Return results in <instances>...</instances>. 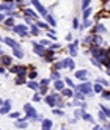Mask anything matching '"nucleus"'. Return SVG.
<instances>
[{
    "mask_svg": "<svg viewBox=\"0 0 110 130\" xmlns=\"http://www.w3.org/2000/svg\"><path fill=\"white\" fill-rule=\"evenodd\" d=\"M27 86H29V88H32V89H35V91H38V89H39V86H41V83L35 82V80H30L29 83H27Z\"/></svg>",
    "mask_w": 110,
    "mask_h": 130,
    "instance_id": "nucleus-15",
    "label": "nucleus"
},
{
    "mask_svg": "<svg viewBox=\"0 0 110 130\" xmlns=\"http://www.w3.org/2000/svg\"><path fill=\"white\" fill-rule=\"evenodd\" d=\"M91 14V8H87V10H84V21H87L88 17Z\"/></svg>",
    "mask_w": 110,
    "mask_h": 130,
    "instance_id": "nucleus-29",
    "label": "nucleus"
},
{
    "mask_svg": "<svg viewBox=\"0 0 110 130\" xmlns=\"http://www.w3.org/2000/svg\"><path fill=\"white\" fill-rule=\"evenodd\" d=\"M36 75H38V72H36L35 69H32V71H30V74H29V78H30V80H33V78H36Z\"/></svg>",
    "mask_w": 110,
    "mask_h": 130,
    "instance_id": "nucleus-32",
    "label": "nucleus"
},
{
    "mask_svg": "<svg viewBox=\"0 0 110 130\" xmlns=\"http://www.w3.org/2000/svg\"><path fill=\"white\" fill-rule=\"evenodd\" d=\"M65 85H66V82L65 80H55V83H53V86H55V89H57V91H63V89H65Z\"/></svg>",
    "mask_w": 110,
    "mask_h": 130,
    "instance_id": "nucleus-10",
    "label": "nucleus"
},
{
    "mask_svg": "<svg viewBox=\"0 0 110 130\" xmlns=\"http://www.w3.org/2000/svg\"><path fill=\"white\" fill-rule=\"evenodd\" d=\"M3 2H6V0H3ZM10 2H11V0H10Z\"/></svg>",
    "mask_w": 110,
    "mask_h": 130,
    "instance_id": "nucleus-47",
    "label": "nucleus"
},
{
    "mask_svg": "<svg viewBox=\"0 0 110 130\" xmlns=\"http://www.w3.org/2000/svg\"><path fill=\"white\" fill-rule=\"evenodd\" d=\"M27 119L25 118H22V119H19V121H16V127L17 128H27Z\"/></svg>",
    "mask_w": 110,
    "mask_h": 130,
    "instance_id": "nucleus-14",
    "label": "nucleus"
},
{
    "mask_svg": "<svg viewBox=\"0 0 110 130\" xmlns=\"http://www.w3.org/2000/svg\"><path fill=\"white\" fill-rule=\"evenodd\" d=\"M44 60H46V61H53V60H55V55H53L52 49H50L49 52H46V55H44Z\"/></svg>",
    "mask_w": 110,
    "mask_h": 130,
    "instance_id": "nucleus-20",
    "label": "nucleus"
},
{
    "mask_svg": "<svg viewBox=\"0 0 110 130\" xmlns=\"http://www.w3.org/2000/svg\"><path fill=\"white\" fill-rule=\"evenodd\" d=\"M43 130H50L52 128V121L50 119H43Z\"/></svg>",
    "mask_w": 110,
    "mask_h": 130,
    "instance_id": "nucleus-16",
    "label": "nucleus"
},
{
    "mask_svg": "<svg viewBox=\"0 0 110 130\" xmlns=\"http://www.w3.org/2000/svg\"><path fill=\"white\" fill-rule=\"evenodd\" d=\"M27 69L29 68H25V66H10V71L13 74H16V75H25Z\"/></svg>",
    "mask_w": 110,
    "mask_h": 130,
    "instance_id": "nucleus-2",
    "label": "nucleus"
},
{
    "mask_svg": "<svg viewBox=\"0 0 110 130\" xmlns=\"http://www.w3.org/2000/svg\"><path fill=\"white\" fill-rule=\"evenodd\" d=\"M8 115H10V118H13V119H17V118L21 116V113H19V111H13V113L10 111V113H8Z\"/></svg>",
    "mask_w": 110,
    "mask_h": 130,
    "instance_id": "nucleus-31",
    "label": "nucleus"
},
{
    "mask_svg": "<svg viewBox=\"0 0 110 130\" xmlns=\"http://www.w3.org/2000/svg\"><path fill=\"white\" fill-rule=\"evenodd\" d=\"M77 47H79V42L77 41L69 44V55H71V57H76V55H77Z\"/></svg>",
    "mask_w": 110,
    "mask_h": 130,
    "instance_id": "nucleus-9",
    "label": "nucleus"
},
{
    "mask_svg": "<svg viewBox=\"0 0 110 130\" xmlns=\"http://www.w3.org/2000/svg\"><path fill=\"white\" fill-rule=\"evenodd\" d=\"M102 2H105V0H102Z\"/></svg>",
    "mask_w": 110,
    "mask_h": 130,
    "instance_id": "nucleus-49",
    "label": "nucleus"
},
{
    "mask_svg": "<svg viewBox=\"0 0 110 130\" xmlns=\"http://www.w3.org/2000/svg\"><path fill=\"white\" fill-rule=\"evenodd\" d=\"M46 21H47V24L52 27V28H53L55 25H57V22H55V19H53V16H52V14H46Z\"/></svg>",
    "mask_w": 110,
    "mask_h": 130,
    "instance_id": "nucleus-19",
    "label": "nucleus"
},
{
    "mask_svg": "<svg viewBox=\"0 0 110 130\" xmlns=\"http://www.w3.org/2000/svg\"><path fill=\"white\" fill-rule=\"evenodd\" d=\"M25 83V75H17L16 77V85H22Z\"/></svg>",
    "mask_w": 110,
    "mask_h": 130,
    "instance_id": "nucleus-27",
    "label": "nucleus"
},
{
    "mask_svg": "<svg viewBox=\"0 0 110 130\" xmlns=\"http://www.w3.org/2000/svg\"><path fill=\"white\" fill-rule=\"evenodd\" d=\"M76 78L77 80H87V77H88V71L87 69H84V71H76Z\"/></svg>",
    "mask_w": 110,
    "mask_h": 130,
    "instance_id": "nucleus-8",
    "label": "nucleus"
},
{
    "mask_svg": "<svg viewBox=\"0 0 110 130\" xmlns=\"http://www.w3.org/2000/svg\"><path fill=\"white\" fill-rule=\"evenodd\" d=\"M90 3H91V0H84V2H82V8L87 10V8H90Z\"/></svg>",
    "mask_w": 110,
    "mask_h": 130,
    "instance_id": "nucleus-34",
    "label": "nucleus"
},
{
    "mask_svg": "<svg viewBox=\"0 0 110 130\" xmlns=\"http://www.w3.org/2000/svg\"><path fill=\"white\" fill-rule=\"evenodd\" d=\"M55 69H65V64H63V61H58V63H55Z\"/></svg>",
    "mask_w": 110,
    "mask_h": 130,
    "instance_id": "nucleus-35",
    "label": "nucleus"
},
{
    "mask_svg": "<svg viewBox=\"0 0 110 130\" xmlns=\"http://www.w3.org/2000/svg\"><path fill=\"white\" fill-rule=\"evenodd\" d=\"M13 55L17 58H24V50L21 47H16V49H13Z\"/></svg>",
    "mask_w": 110,
    "mask_h": 130,
    "instance_id": "nucleus-18",
    "label": "nucleus"
},
{
    "mask_svg": "<svg viewBox=\"0 0 110 130\" xmlns=\"http://www.w3.org/2000/svg\"><path fill=\"white\" fill-rule=\"evenodd\" d=\"M99 108H101V110H104V111H105V113H107V116H108V118H110V110H108V108H107V107H105V105H101V107H99Z\"/></svg>",
    "mask_w": 110,
    "mask_h": 130,
    "instance_id": "nucleus-40",
    "label": "nucleus"
},
{
    "mask_svg": "<svg viewBox=\"0 0 110 130\" xmlns=\"http://www.w3.org/2000/svg\"><path fill=\"white\" fill-rule=\"evenodd\" d=\"M102 97H104L105 100H108V99H110V91H102Z\"/></svg>",
    "mask_w": 110,
    "mask_h": 130,
    "instance_id": "nucleus-38",
    "label": "nucleus"
},
{
    "mask_svg": "<svg viewBox=\"0 0 110 130\" xmlns=\"http://www.w3.org/2000/svg\"><path fill=\"white\" fill-rule=\"evenodd\" d=\"M32 5H35V8H36V10H38V13L39 14H43V16H46V14H47V11H46V8L39 3V0H32Z\"/></svg>",
    "mask_w": 110,
    "mask_h": 130,
    "instance_id": "nucleus-5",
    "label": "nucleus"
},
{
    "mask_svg": "<svg viewBox=\"0 0 110 130\" xmlns=\"http://www.w3.org/2000/svg\"><path fill=\"white\" fill-rule=\"evenodd\" d=\"M11 63H13V58L11 57H8V55L2 53V64L6 68V66H11Z\"/></svg>",
    "mask_w": 110,
    "mask_h": 130,
    "instance_id": "nucleus-13",
    "label": "nucleus"
},
{
    "mask_svg": "<svg viewBox=\"0 0 110 130\" xmlns=\"http://www.w3.org/2000/svg\"><path fill=\"white\" fill-rule=\"evenodd\" d=\"M61 94L65 96V97H71V96H74V92H72V89H71V86H69V88H65V89H63Z\"/></svg>",
    "mask_w": 110,
    "mask_h": 130,
    "instance_id": "nucleus-22",
    "label": "nucleus"
},
{
    "mask_svg": "<svg viewBox=\"0 0 110 130\" xmlns=\"http://www.w3.org/2000/svg\"><path fill=\"white\" fill-rule=\"evenodd\" d=\"M53 115H57V116H63V115H65V113H63V110H53Z\"/></svg>",
    "mask_w": 110,
    "mask_h": 130,
    "instance_id": "nucleus-41",
    "label": "nucleus"
},
{
    "mask_svg": "<svg viewBox=\"0 0 110 130\" xmlns=\"http://www.w3.org/2000/svg\"><path fill=\"white\" fill-rule=\"evenodd\" d=\"M72 27H74V28H79V21L74 17V21H72Z\"/></svg>",
    "mask_w": 110,
    "mask_h": 130,
    "instance_id": "nucleus-43",
    "label": "nucleus"
},
{
    "mask_svg": "<svg viewBox=\"0 0 110 130\" xmlns=\"http://www.w3.org/2000/svg\"><path fill=\"white\" fill-rule=\"evenodd\" d=\"M49 47H50L52 50H55V49H58V47H60V44H50Z\"/></svg>",
    "mask_w": 110,
    "mask_h": 130,
    "instance_id": "nucleus-45",
    "label": "nucleus"
},
{
    "mask_svg": "<svg viewBox=\"0 0 110 130\" xmlns=\"http://www.w3.org/2000/svg\"><path fill=\"white\" fill-rule=\"evenodd\" d=\"M93 33H105V27H104L102 24H98V25L94 27V30H93Z\"/></svg>",
    "mask_w": 110,
    "mask_h": 130,
    "instance_id": "nucleus-21",
    "label": "nucleus"
},
{
    "mask_svg": "<svg viewBox=\"0 0 110 130\" xmlns=\"http://www.w3.org/2000/svg\"><path fill=\"white\" fill-rule=\"evenodd\" d=\"M11 111V100H3L2 102V115H6Z\"/></svg>",
    "mask_w": 110,
    "mask_h": 130,
    "instance_id": "nucleus-6",
    "label": "nucleus"
},
{
    "mask_svg": "<svg viewBox=\"0 0 110 130\" xmlns=\"http://www.w3.org/2000/svg\"><path fill=\"white\" fill-rule=\"evenodd\" d=\"M76 91H82L85 96H87V94H93V92H94V89H93V86H91L90 82H85V83H80V85H77V86H76Z\"/></svg>",
    "mask_w": 110,
    "mask_h": 130,
    "instance_id": "nucleus-1",
    "label": "nucleus"
},
{
    "mask_svg": "<svg viewBox=\"0 0 110 130\" xmlns=\"http://www.w3.org/2000/svg\"><path fill=\"white\" fill-rule=\"evenodd\" d=\"M101 42H102V38L98 35H93V45H101Z\"/></svg>",
    "mask_w": 110,
    "mask_h": 130,
    "instance_id": "nucleus-24",
    "label": "nucleus"
},
{
    "mask_svg": "<svg viewBox=\"0 0 110 130\" xmlns=\"http://www.w3.org/2000/svg\"><path fill=\"white\" fill-rule=\"evenodd\" d=\"M63 64H65V68H68V69H74L76 68V63H74L72 58H65L63 60Z\"/></svg>",
    "mask_w": 110,
    "mask_h": 130,
    "instance_id": "nucleus-12",
    "label": "nucleus"
},
{
    "mask_svg": "<svg viewBox=\"0 0 110 130\" xmlns=\"http://www.w3.org/2000/svg\"><path fill=\"white\" fill-rule=\"evenodd\" d=\"M30 35H33V36H38V35H39V27L36 25V24H33V25H32V30H30Z\"/></svg>",
    "mask_w": 110,
    "mask_h": 130,
    "instance_id": "nucleus-23",
    "label": "nucleus"
},
{
    "mask_svg": "<svg viewBox=\"0 0 110 130\" xmlns=\"http://www.w3.org/2000/svg\"><path fill=\"white\" fill-rule=\"evenodd\" d=\"M50 78H53V80H60V74H58V72H55V71H53V72L50 74Z\"/></svg>",
    "mask_w": 110,
    "mask_h": 130,
    "instance_id": "nucleus-36",
    "label": "nucleus"
},
{
    "mask_svg": "<svg viewBox=\"0 0 110 130\" xmlns=\"http://www.w3.org/2000/svg\"><path fill=\"white\" fill-rule=\"evenodd\" d=\"M36 25H38L39 28H47V30H50V28H49V24H44V22H36Z\"/></svg>",
    "mask_w": 110,
    "mask_h": 130,
    "instance_id": "nucleus-33",
    "label": "nucleus"
},
{
    "mask_svg": "<svg viewBox=\"0 0 110 130\" xmlns=\"http://www.w3.org/2000/svg\"><path fill=\"white\" fill-rule=\"evenodd\" d=\"M108 75H110V71H108Z\"/></svg>",
    "mask_w": 110,
    "mask_h": 130,
    "instance_id": "nucleus-48",
    "label": "nucleus"
},
{
    "mask_svg": "<svg viewBox=\"0 0 110 130\" xmlns=\"http://www.w3.org/2000/svg\"><path fill=\"white\" fill-rule=\"evenodd\" d=\"M24 16L30 17V19H36V21H38V13H35L33 10H29V8H27V10H24Z\"/></svg>",
    "mask_w": 110,
    "mask_h": 130,
    "instance_id": "nucleus-11",
    "label": "nucleus"
},
{
    "mask_svg": "<svg viewBox=\"0 0 110 130\" xmlns=\"http://www.w3.org/2000/svg\"><path fill=\"white\" fill-rule=\"evenodd\" d=\"M33 100H35V102L41 100V94H35V96H33Z\"/></svg>",
    "mask_w": 110,
    "mask_h": 130,
    "instance_id": "nucleus-44",
    "label": "nucleus"
},
{
    "mask_svg": "<svg viewBox=\"0 0 110 130\" xmlns=\"http://www.w3.org/2000/svg\"><path fill=\"white\" fill-rule=\"evenodd\" d=\"M13 31L17 33L19 36H27V35H29V31H27V27H25V25H14V27H13Z\"/></svg>",
    "mask_w": 110,
    "mask_h": 130,
    "instance_id": "nucleus-4",
    "label": "nucleus"
},
{
    "mask_svg": "<svg viewBox=\"0 0 110 130\" xmlns=\"http://www.w3.org/2000/svg\"><path fill=\"white\" fill-rule=\"evenodd\" d=\"M49 83H50V78H43V80H41V85H46V86H47Z\"/></svg>",
    "mask_w": 110,
    "mask_h": 130,
    "instance_id": "nucleus-42",
    "label": "nucleus"
},
{
    "mask_svg": "<svg viewBox=\"0 0 110 130\" xmlns=\"http://www.w3.org/2000/svg\"><path fill=\"white\" fill-rule=\"evenodd\" d=\"M96 82H98V83H101V85H104V86H108V82H107L105 78H98Z\"/></svg>",
    "mask_w": 110,
    "mask_h": 130,
    "instance_id": "nucleus-37",
    "label": "nucleus"
},
{
    "mask_svg": "<svg viewBox=\"0 0 110 130\" xmlns=\"http://www.w3.org/2000/svg\"><path fill=\"white\" fill-rule=\"evenodd\" d=\"M38 91H39V94H41V96H44V94H47V86H46V85H41Z\"/></svg>",
    "mask_w": 110,
    "mask_h": 130,
    "instance_id": "nucleus-28",
    "label": "nucleus"
},
{
    "mask_svg": "<svg viewBox=\"0 0 110 130\" xmlns=\"http://www.w3.org/2000/svg\"><path fill=\"white\" fill-rule=\"evenodd\" d=\"M5 25H6V27H14V19H13V17L6 19V21H5Z\"/></svg>",
    "mask_w": 110,
    "mask_h": 130,
    "instance_id": "nucleus-30",
    "label": "nucleus"
},
{
    "mask_svg": "<svg viewBox=\"0 0 110 130\" xmlns=\"http://www.w3.org/2000/svg\"><path fill=\"white\" fill-rule=\"evenodd\" d=\"M99 121H101V122H107V119H108V116H107V113H105V111L104 110H101L99 108Z\"/></svg>",
    "mask_w": 110,
    "mask_h": 130,
    "instance_id": "nucleus-17",
    "label": "nucleus"
},
{
    "mask_svg": "<svg viewBox=\"0 0 110 130\" xmlns=\"http://www.w3.org/2000/svg\"><path fill=\"white\" fill-rule=\"evenodd\" d=\"M3 42H5L6 45H10V47H13V49H16V47H21V44L17 42V41H14L13 38H3Z\"/></svg>",
    "mask_w": 110,
    "mask_h": 130,
    "instance_id": "nucleus-7",
    "label": "nucleus"
},
{
    "mask_svg": "<svg viewBox=\"0 0 110 130\" xmlns=\"http://www.w3.org/2000/svg\"><path fill=\"white\" fill-rule=\"evenodd\" d=\"M82 116H84L85 121H88V122H91V124H94V119H93V116H91L90 113H85V111H84V115H82Z\"/></svg>",
    "mask_w": 110,
    "mask_h": 130,
    "instance_id": "nucleus-25",
    "label": "nucleus"
},
{
    "mask_svg": "<svg viewBox=\"0 0 110 130\" xmlns=\"http://www.w3.org/2000/svg\"><path fill=\"white\" fill-rule=\"evenodd\" d=\"M65 82H66V85H68V86H71V88H74V82H72L71 78H65Z\"/></svg>",
    "mask_w": 110,
    "mask_h": 130,
    "instance_id": "nucleus-39",
    "label": "nucleus"
},
{
    "mask_svg": "<svg viewBox=\"0 0 110 130\" xmlns=\"http://www.w3.org/2000/svg\"><path fill=\"white\" fill-rule=\"evenodd\" d=\"M33 50H35V53H38L39 55V57H44V55H46V52H47V50H46V45L44 44H36V42H33Z\"/></svg>",
    "mask_w": 110,
    "mask_h": 130,
    "instance_id": "nucleus-3",
    "label": "nucleus"
},
{
    "mask_svg": "<svg viewBox=\"0 0 110 130\" xmlns=\"http://www.w3.org/2000/svg\"><path fill=\"white\" fill-rule=\"evenodd\" d=\"M41 44H44V45H50V42H49L47 39H43V41H41Z\"/></svg>",
    "mask_w": 110,
    "mask_h": 130,
    "instance_id": "nucleus-46",
    "label": "nucleus"
},
{
    "mask_svg": "<svg viewBox=\"0 0 110 130\" xmlns=\"http://www.w3.org/2000/svg\"><path fill=\"white\" fill-rule=\"evenodd\" d=\"M102 86H104V85H101V83H96V85L93 86L94 92H99V94H102V91H104V89H102Z\"/></svg>",
    "mask_w": 110,
    "mask_h": 130,
    "instance_id": "nucleus-26",
    "label": "nucleus"
}]
</instances>
